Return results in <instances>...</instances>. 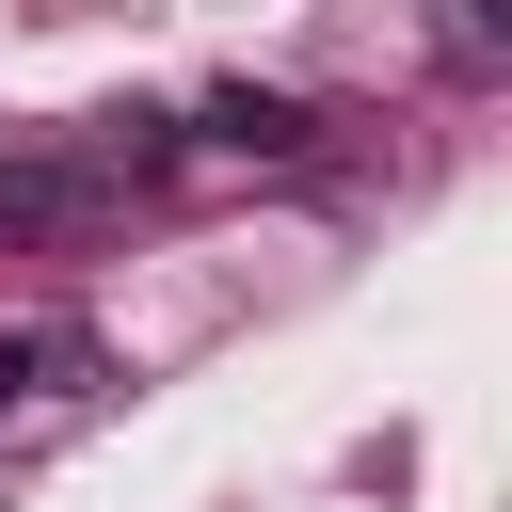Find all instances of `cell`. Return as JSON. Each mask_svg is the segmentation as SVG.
Returning a JSON list of instances; mask_svg holds the SVG:
<instances>
[{
    "label": "cell",
    "mask_w": 512,
    "mask_h": 512,
    "mask_svg": "<svg viewBox=\"0 0 512 512\" xmlns=\"http://www.w3.org/2000/svg\"><path fill=\"white\" fill-rule=\"evenodd\" d=\"M96 400V336L80 320H16L0 336V416H80Z\"/></svg>",
    "instance_id": "cell-2"
},
{
    "label": "cell",
    "mask_w": 512,
    "mask_h": 512,
    "mask_svg": "<svg viewBox=\"0 0 512 512\" xmlns=\"http://www.w3.org/2000/svg\"><path fill=\"white\" fill-rule=\"evenodd\" d=\"M208 144H240V160H288V144H304V96H272V80H224V96H208Z\"/></svg>",
    "instance_id": "cell-3"
},
{
    "label": "cell",
    "mask_w": 512,
    "mask_h": 512,
    "mask_svg": "<svg viewBox=\"0 0 512 512\" xmlns=\"http://www.w3.org/2000/svg\"><path fill=\"white\" fill-rule=\"evenodd\" d=\"M96 224H112V176H96V160H0V256L96 240Z\"/></svg>",
    "instance_id": "cell-1"
}]
</instances>
